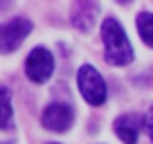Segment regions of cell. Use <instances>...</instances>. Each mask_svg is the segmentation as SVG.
<instances>
[{
	"mask_svg": "<svg viewBox=\"0 0 153 144\" xmlns=\"http://www.w3.org/2000/svg\"><path fill=\"white\" fill-rule=\"evenodd\" d=\"M52 70H54V59L45 48H34L29 52L27 61H25V72H27L29 81H34V83L48 81Z\"/></svg>",
	"mask_w": 153,
	"mask_h": 144,
	"instance_id": "277c9868",
	"label": "cell"
},
{
	"mask_svg": "<svg viewBox=\"0 0 153 144\" xmlns=\"http://www.w3.org/2000/svg\"><path fill=\"white\" fill-rule=\"evenodd\" d=\"M146 131H149V135H151V140H153V108H151V113H149V117H146Z\"/></svg>",
	"mask_w": 153,
	"mask_h": 144,
	"instance_id": "30bf717a",
	"label": "cell"
},
{
	"mask_svg": "<svg viewBox=\"0 0 153 144\" xmlns=\"http://www.w3.org/2000/svg\"><path fill=\"white\" fill-rule=\"evenodd\" d=\"M76 81H79V90H81L83 99H86L90 106H101L106 101V83H104V79L99 77V72H97L92 65L79 68Z\"/></svg>",
	"mask_w": 153,
	"mask_h": 144,
	"instance_id": "7a4b0ae2",
	"label": "cell"
},
{
	"mask_svg": "<svg viewBox=\"0 0 153 144\" xmlns=\"http://www.w3.org/2000/svg\"><path fill=\"white\" fill-rule=\"evenodd\" d=\"M97 2L95 0H76L74 5V14H72V23L79 29L88 32L92 27V23L97 20Z\"/></svg>",
	"mask_w": 153,
	"mask_h": 144,
	"instance_id": "52a82bcc",
	"label": "cell"
},
{
	"mask_svg": "<svg viewBox=\"0 0 153 144\" xmlns=\"http://www.w3.org/2000/svg\"><path fill=\"white\" fill-rule=\"evenodd\" d=\"M140 126H142V120L137 115H122L115 120V133L124 144H135L140 137Z\"/></svg>",
	"mask_w": 153,
	"mask_h": 144,
	"instance_id": "8992f818",
	"label": "cell"
},
{
	"mask_svg": "<svg viewBox=\"0 0 153 144\" xmlns=\"http://www.w3.org/2000/svg\"><path fill=\"white\" fill-rule=\"evenodd\" d=\"M101 39H104L106 61L113 65H128L133 61V48L126 39L124 29L113 18H106L101 23Z\"/></svg>",
	"mask_w": 153,
	"mask_h": 144,
	"instance_id": "6da1fadb",
	"label": "cell"
},
{
	"mask_svg": "<svg viewBox=\"0 0 153 144\" xmlns=\"http://www.w3.org/2000/svg\"><path fill=\"white\" fill-rule=\"evenodd\" d=\"M11 126V101L9 92L0 88V128H9Z\"/></svg>",
	"mask_w": 153,
	"mask_h": 144,
	"instance_id": "9c48e42d",
	"label": "cell"
},
{
	"mask_svg": "<svg viewBox=\"0 0 153 144\" xmlns=\"http://www.w3.org/2000/svg\"><path fill=\"white\" fill-rule=\"evenodd\" d=\"M43 126L52 133H65L74 122V113L65 104H50L43 113Z\"/></svg>",
	"mask_w": 153,
	"mask_h": 144,
	"instance_id": "5b68a950",
	"label": "cell"
},
{
	"mask_svg": "<svg viewBox=\"0 0 153 144\" xmlns=\"http://www.w3.org/2000/svg\"><path fill=\"white\" fill-rule=\"evenodd\" d=\"M29 32H32V23L25 18H14L9 23H2L0 25V52L9 54L18 50Z\"/></svg>",
	"mask_w": 153,
	"mask_h": 144,
	"instance_id": "3957f363",
	"label": "cell"
},
{
	"mask_svg": "<svg viewBox=\"0 0 153 144\" xmlns=\"http://www.w3.org/2000/svg\"><path fill=\"white\" fill-rule=\"evenodd\" d=\"M120 2H131V0H120Z\"/></svg>",
	"mask_w": 153,
	"mask_h": 144,
	"instance_id": "8fae6325",
	"label": "cell"
},
{
	"mask_svg": "<svg viewBox=\"0 0 153 144\" xmlns=\"http://www.w3.org/2000/svg\"><path fill=\"white\" fill-rule=\"evenodd\" d=\"M137 29H140V36H142V41L149 45V48H153V14H140L137 16Z\"/></svg>",
	"mask_w": 153,
	"mask_h": 144,
	"instance_id": "ba28073f",
	"label": "cell"
}]
</instances>
